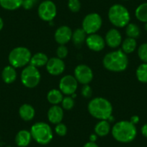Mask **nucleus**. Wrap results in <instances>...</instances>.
I'll return each instance as SVG.
<instances>
[{
    "label": "nucleus",
    "instance_id": "nucleus-10",
    "mask_svg": "<svg viewBox=\"0 0 147 147\" xmlns=\"http://www.w3.org/2000/svg\"><path fill=\"white\" fill-rule=\"evenodd\" d=\"M78 83L89 84L93 80V72L90 66L85 64H80L74 69V76Z\"/></svg>",
    "mask_w": 147,
    "mask_h": 147
},
{
    "label": "nucleus",
    "instance_id": "nucleus-15",
    "mask_svg": "<svg viewBox=\"0 0 147 147\" xmlns=\"http://www.w3.org/2000/svg\"><path fill=\"white\" fill-rule=\"evenodd\" d=\"M105 44L110 48L115 49L120 46L122 43V35L121 32L115 28L109 30L105 35Z\"/></svg>",
    "mask_w": 147,
    "mask_h": 147
},
{
    "label": "nucleus",
    "instance_id": "nucleus-14",
    "mask_svg": "<svg viewBox=\"0 0 147 147\" xmlns=\"http://www.w3.org/2000/svg\"><path fill=\"white\" fill-rule=\"evenodd\" d=\"M71 29L66 25H62L57 28L54 33V39L59 45H65L71 40Z\"/></svg>",
    "mask_w": 147,
    "mask_h": 147
},
{
    "label": "nucleus",
    "instance_id": "nucleus-8",
    "mask_svg": "<svg viewBox=\"0 0 147 147\" xmlns=\"http://www.w3.org/2000/svg\"><path fill=\"white\" fill-rule=\"evenodd\" d=\"M102 25V20L99 14L93 12L84 17L82 21V29L87 35L96 33Z\"/></svg>",
    "mask_w": 147,
    "mask_h": 147
},
{
    "label": "nucleus",
    "instance_id": "nucleus-13",
    "mask_svg": "<svg viewBox=\"0 0 147 147\" xmlns=\"http://www.w3.org/2000/svg\"><path fill=\"white\" fill-rule=\"evenodd\" d=\"M85 43L90 50L95 52L101 51L106 45L105 39L97 33L89 35L86 38Z\"/></svg>",
    "mask_w": 147,
    "mask_h": 147
},
{
    "label": "nucleus",
    "instance_id": "nucleus-40",
    "mask_svg": "<svg viewBox=\"0 0 147 147\" xmlns=\"http://www.w3.org/2000/svg\"><path fill=\"white\" fill-rule=\"evenodd\" d=\"M4 27V22H3V20H2V18L0 17V31L2 30V28H3Z\"/></svg>",
    "mask_w": 147,
    "mask_h": 147
},
{
    "label": "nucleus",
    "instance_id": "nucleus-26",
    "mask_svg": "<svg viewBox=\"0 0 147 147\" xmlns=\"http://www.w3.org/2000/svg\"><path fill=\"white\" fill-rule=\"evenodd\" d=\"M135 16L140 22H147V2L141 4L137 7L135 10Z\"/></svg>",
    "mask_w": 147,
    "mask_h": 147
},
{
    "label": "nucleus",
    "instance_id": "nucleus-25",
    "mask_svg": "<svg viewBox=\"0 0 147 147\" xmlns=\"http://www.w3.org/2000/svg\"><path fill=\"white\" fill-rule=\"evenodd\" d=\"M122 51L126 54L133 53L136 51L137 48L136 40L131 38H127L121 43Z\"/></svg>",
    "mask_w": 147,
    "mask_h": 147
},
{
    "label": "nucleus",
    "instance_id": "nucleus-41",
    "mask_svg": "<svg viewBox=\"0 0 147 147\" xmlns=\"http://www.w3.org/2000/svg\"><path fill=\"white\" fill-rule=\"evenodd\" d=\"M144 30H145L146 31H147V22L144 23Z\"/></svg>",
    "mask_w": 147,
    "mask_h": 147
},
{
    "label": "nucleus",
    "instance_id": "nucleus-28",
    "mask_svg": "<svg viewBox=\"0 0 147 147\" xmlns=\"http://www.w3.org/2000/svg\"><path fill=\"white\" fill-rule=\"evenodd\" d=\"M136 78L140 82L147 83V63L140 64L136 71Z\"/></svg>",
    "mask_w": 147,
    "mask_h": 147
},
{
    "label": "nucleus",
    "instance_id": "nucleus-19",
    "mask_svg": "<svg viewBox=\"0 0 147 147\" xmlns=\"http://www.w3.org/2000/svg\"><path fill=\"white\" fill-rule=\"evenodd\" d=\"M2 78L6 84H12L17 79V71L15 68L11 65L5 66L2 72Z\"/></svg>",
    "mask_w": 147,
    "mask_h": 147
},
{
    "label": "nucleus",
    "instance_id": "nucleus-22",
    "mask_svg": "<svg viewBox=\"0 0 147 147\" xmlns=\"http://www.w3.org/2000/svg\"><path fill=\"white\" fill-rule=\"evenodd\" d=\"M87 38V33L82 28H77L72 33L71 40L73 43L77 47H80L85 42Z\"/></svg>",
    "mask_w": 147,
    "mask_h": 147
},
{
    "label": "nucleus",
    "instance_id": "nucleus-3",
    "mask_svg": "<svg viewBox=\"0 0 147 147\" xmlns=\"http://www.w3.org/2000/svg\"><path fill=\"white\" fill-rule=\"evenodd\" d=\"M111 133L117 141L126 144L135 139L137 136V129L136 125L130 121H121L113 125Z\"/></svg>",
    "mask_w": 147,
    "mask_h": 147
},
{
    "label": "nucleus",
    "instance_id": "nucleus-23",
    "mask_svg": "<svg viewBox=\"0 0 147 147\" xmlns=\"http://www.w3.org/2000/svg\"><path fill=\"white\" fill-rule=\"evenodd\" d=\"M63 98V93L59 90L56 89L51 90L47 94L48 101L53 105H58L59 103H61Z\"/></svg>",
    "mask_w": 147,
    "mask_h": 147
},
{
    "label": "nucleus",
    "instance_id": "nucleus-11",
    "mask_svg": "<svg viewBox=\"0 0 147 147\" xmlns=\"http://www.w3.org/2000/svg\"><path fill=\"white\" fill-rule=\"evenodd\" d=\"M78 82L72 75H66L61 79L59 82V90L63 94L69 96L72 95L77 91Z\"/></svg>",
    "mask_w": 147,
    "mask_h": 147
},
{
    "label": "nucleus",
    "instance_id": "nucleus-37",
    "mask_svg": "<svg viewBox=\"0 0 147 147\" xmlns=\"http://www.w3.org/2000/svg\"><path fill=\"white\" fill-rule=\"evenodd\" d=\"M141 134H142L145 138H147V123L144 124V125L141 127Z\"/></svg>",
    "mask_w": 147,
    "mask_h": 147
},
{
    "label": "nucleus",
    "instance_id": "nucleus-5",
    "mask_svg": "<svg viewBox=\"0 0 147 147\" xmlns=\"http://www.w3.org/2000/svg\"><path fill=\"white\" fill-rule=\"evenodd\" d=\"M30 134L35 141L41 145L49 144L53 137L51 126L44 122H37L34 123L30 128Z\"/></svg>",
    "mask_w": 147,
    "mask_h": 147
},
{
    "label": "nucleus",
    "instance_id": "nucleus-27",
    "mask_svg": "<svg viewBox=\"0 0 147 147\" xmlns=\"http://www.w3.org/2000/svg\"><path fill=\"white\" fill-rule=\"evenodd\" d=\"M125 33L128 38H138L141 34V30L139 27L135 23H128L125 26Z\"/></svg>",
    "mask_w": 147,
    "mask_h": 147
},
{
    "label": "nucleus",
    "instance_id": "nucleus-1",
    "mask_svg": "<svg viewBox=\"0 0 147 147\" xmlns=\"http://www.w3.org/2000/svg\"><path fill=\"white\" fill-rule=\"evenodd\" d=\"M102 64L110 71H123L128 66V58L126 53L122 50L114 51L107 53L104 56Z\"/></svg>",
    "mask_w": 147,
    "mask_h": 147
},
{
    "label": "nucleus",
    "instance_id": "nucleus-2",
    "mask_svg": "<svg viewBox=\"0 0 147 147\" xmlns=\"http://www.w3.org/2000/svg\"><path fill=\"white\" fill-rule=\"evenodd\" d=\"M88 112L93 118L102 121L108 120L113 113V106L109 100L104 97L93 98L89 102Z\"/></svg>",
    "mask_w": 147,
    "mask_h": 147
},
{
    "label": "nucleus",
    "instance_id": "nucleus-12",
    "mask_svg": "<svg viewBox=\"0 0 147 147\" xmlns=\"http://www.w3.org/2000/svg\"><path fill=\"white\" fill-rule=\"evenodd\" d=\"M46 70L51 75H61L65 70V63L63 59L58 57H53L49 59L46 65Z\"/></svg>",
    "mask_w": 147,
    "mask_h": 147
},
{
    "label": "nucleus",
    "instance_id": "nucleus-39",
    "mask_svg": "<svg viewBox=\"0 0 147 147\" xmlns=\"http://www.w3.org/2000/svg\"><path fill=\"white\" fill-rule=\"evenodd\" d=\"M97 139V136L95 134H91L90 136V141H92V142H95L96 140Z\"/></svg>",
    "mask_w": 147,
    "mask_h": 147
},
{
    "label": "nucleus",
    "instance_id": "nucleus-38",
    "mask_svg": "<svg viewBox=\"0 0 147 147\" xmlns=\"http://www.w3.org/2000/svg\"><path fill=\"white\" fill-rule=\"evenodd\" d=\"M83 147H99L98 145L96 144L95 142H92V141H89V142L86 143Z\"/></svg>",
    "mask_w": 147,
    "mask_h": 147
},
{
    "label": "nucleus",
    "instance_id": "nucleus-9",
    "mask_svg": "<svg viewBox=\"0 0 147 147\" xmlns=\"http://www.w3.org/2000/svg\"><path fill=\"white\" fill-rule=\"evenodd\" d=\"M38 14L42 20L45 22H51L56 18L57 8L53 2L51 0H45L39 5Z\"/></svg>",
    "mask_w": 147,
    "mask_h": 147
},
{
    "label": "nucleus",
    "instance_id": "nucleus-34",
    "mask_svg": "<svg viewBox=\"0 0 147 147\" xmlns=\"http://www.w3.org/2000/svg\"><path fill=\"white\" fill-rule=\"evenodd\" d=\"M92 94V90L91 87L89 84H84L82 88V95L85 98H90L91 97Z\"/></svg>",
    "mask_w": 147,
    "mask_h": 147
},
{
    "label": "nucleus",
    "instance_id": "nucleus-17",
    "mask_svg": "<svg viewBox=\"0 0 147 147\" xmlns=\"http://www.w3.org/2000/svg\"><path fill=\"white\" fill-rule=\"evenodd\" d=\"M32 138L30 131L21 130L15 136V143L19 147H26L29 145Z\"/></svg>",
    "mask_w": 147,
    "mask_h": 147
},
{
    "label": "nucleus",
    "instance_id": "nucleus-42",
    "mask_svg": "<svg viewBox=\"0 0 147 147\" xmlns=\"http://www.w3.org/2000/svg\"><path fill=\"white\" fill-rule=\"evenodd\" d=\"M123 1H126V0H123Z\"/></svg>",
    "mask_w": 147,
    "mask_h": 147
},
{
    "label": "nucleus",
    "instance_id": "nucleus-21",
    "mask_svg": "<svg viewBox=\"0 0 147 147\" xmlns=\"http://www.w3.org/2000/svg\"><path fill=\"white\" fill-rule=\"evenodd\" d=\"M110 131V122L107 120L100 121L94 126V132L97 136H106Z\"/></svg>",
    "mask_w": 147,
    "mask_h": 147
},
{
    "label": "nucleus",
    "instance_id": "nucleus-6",
    "mask_svg": "<svg viewBox=\"0 0 147 147\" xmlns=\"http://www.w3.org/2000/svg\"><path fill=\"white\" fill-rule=\"evenodd\" d=\"M31 56V52L28 48L19 46L11 51L8 56V61L9 65L15 69L25 67L30 63Z\"/></svg>",
    "mask_w": 147,
    "mask_h": 147
},
{
    "label": "nucleus",
    "instance_id": "nucleus-20",
    "mask_svg": "<svg viewBox=\"0 0 147 147\" xmlns=\"http://www.w3.org/2000/svg\"><path fill=\"white\" fill-rule=\"evenodd\" d=\"M48 61H49V58H48L47 55L42 52H38L31 56L29 64L36 68L43 67V66H46Z\"/></svg>",
    "mask_w": 147,
    "mask_h": 147
},
{
    "label": "nucleus",
    "instance_id": "nucleus-7",
    "mask_svg": "<svg viewBox=\"0 0 147 147\" xmlns=\"http://www.w3.org/2000/svg\"><path fill=\"white\" fill-rule=\"evenodd\" d=\"M20 78L22 84L25 87L32 89L38 85L41 75L38 68L29 64L22 69Z\"/></svg>",
    "mask_w": 147,
    "mask_h": 147
},
{
    "label": "nucleus",
    "instance_id": "nucleus-18",
    "mask_svg": "<svg viewBox=\"0 0 147 147\" xmlns=\"http://www.w3.org/2000/svg\"><path fill=\"white\" fill-rule=\"evenodd\" d=\"M19 115L23 121H30L35 117V109L31 105L23 104L19 108Z\"/></svg>",
    "mask_w": 147,
    "mask_h": 147
},
{
    "label": "nucleus",
    "instance_id": "nucleus-32",
    "mask_svg": "<svg viewBox=\"0 0 147 147\" xmlns=\"http://www.w3.org/2000/svg\"><path fill=\"white\" fill-rule=\"evenodd\" d=\"M69 53L67 47L65 45H60L56 49V56L61 59H65Z\"/></svg>",
    "mask_w": 147,
    "mask_h": 147
},
{
    "label": "nucleus",
    "instance_id": "nucleus-30",
    "mask_svg": "<svg viewBox=\"0 0 147 147\" xmlns=\"http://www.w3.org/2000/svg\"><path fill=\"white\" fill-rule=\"evenodd\" d=\"M61 105L62 108L66 110H70L74 106V100L72 97L66 96V97H63L62 100Z\"/></svg>",
    "mask_w": 147,
    "mask_h": 147
},
{
    "label": "nucleus",
    "instance_id": "nucleus-31",
    "mask_svg": "<svg viewBox=\"0 0 147 147\" xmlns=\"http://www.w3.org/2000/svg\"><path fill=\"white\" fill-rule=\"evenodd\" d=\"M68 7L72 12H78L81 9V2L80 0H69L68 1Z\"/></svg>",
    "mask_w": 147,
    "mask_h": 147
},
{
    "label": "nucleus",
    "instance_id": "nucleus-35",
    "mask_svg": "<svg viewBox=\"0 0 147 147\" xmlns=\"http://www.w3.org/2000/svg\"><path fill=\"white\" fill-rule=\"evenodd\" d=\"M36 2L37 0H23L22 6L23 7L24 9L28 10V9H32Z\"/></svg>",
    "mask_w": 147,
    "mask_h": 147
},
{
    "label": "nucleus",
    "instance_id": "nucleus-4",
    "mask_svg": "<svg viewBox=\"0 0 147 147\" xmlns=\"http://www.w3.org/2000/svg\"><path fill=\"white\" fill-rule=\"evenodd\" d=\"M108 19L113 25L121 28H125L129 23L131 16L125 7L119 4H115L109 9Z\"/></svg>",
    "mask_w": 147,
    "mask_h": 147
},
{
    "label": "nucleus",
    "instance_id": "nucleus-16",
    "mask_svg": "<svg viewBox=\"0 0 147 147\" xmlns=\"http://www.w3.org/2000/svg\"><path fill=\"white\" fill-rule=\"evenodd\" d=\"M48 120L52 124H57L61 123L63 118V110L59 105H53L49 108L47 113Z\"/></svg>",
    "mask_w": 147,
    "mask_h": 147
},
{
    "label": "nucleus",
    "instance_id": "nucleus-24",
    "mask_svg": "<svg viewBox=\"0 0 147 147\" xmlns=\"http://www.w3.org/2000/svg\"><path fill=\"white\" fill-rule=\"evenodd\" d=\"M23 0H0V6L6 10L13 11L22 7Z\"/></svg>",
    "mask_w": 147,
    "mask_h": 147
},
{
    "label": "nucleus",
    "instance_id": "nucleus-33",
    "mask_svg": "<svg viewBox=\"0 0 147 147\" xmlns=\"http://www.w3.org/2000/svg\"><path fill=\"white\" fill-rule=\"evenodd\" d=\"M55 132L59 136H64L67 134V127L65 124L60 123L55 127Z\"/></svg>",
    "mask_w": 147,
    "mask_h": 147
},
{
    "label": "nucleus",
    "instance_id": "nucleus-29",
    "mask_svg": "<svg viewBox=\"0 0 147 147\" xmlns=\"http://www.w3.org/2000/svg\"><path fill=\"white\" fill-rule=\"evenodd\" d=\"M138 56L141 61L147 63V43L140 45L138 48Z\"/></svg>",
    "mask_w": 147,
    "mask_h": 147
},
{
    "label": "nucleus",
    "instance_id": "nucleus-36",
    "mask_svg": "<svg viewBox=\"0 0 147 147\" xmlns=\"http://www.w3.org/2000/svg\"><path fill=\"white\" fill-rule=\"evenodd\" d=\"M139 120L140 119L138 116H137V115H133L131 118V119H130V121H131L133 124H134V125H136V124H138V122H139Z\"/></svg>",
    "mask_w": 147,
    "mask_h": 147
}]
</instances>
